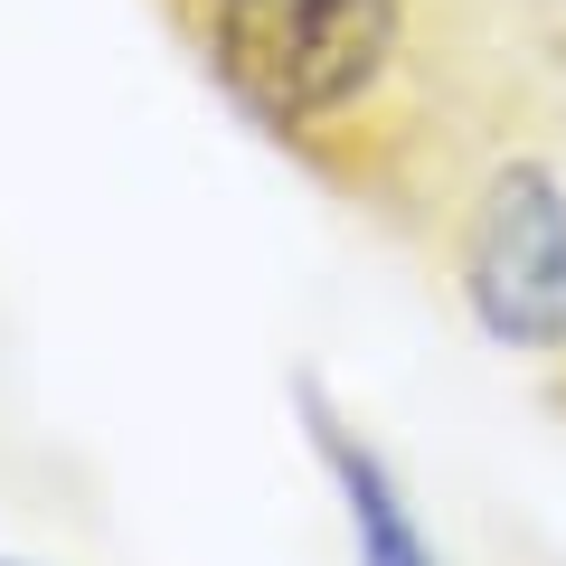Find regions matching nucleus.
Masks as SVG:
<instances>
[{
    "instance_id": "nucleus-1",
    "label": "nucleus",
    "mask_w": 566,
    "mask_h": 566,
    "mask_svg": "<svg viewBox=\"0 0 566 566\" xmlns=\"http://www.w3.org/2000/svg\"><path fill=\"white\" fill-rule=\"evenodd\" d=\"M406 57V0H208V66L274 133H340Z\"/></svg>"
},
{
    "instance_id": "nucleus-2",
    "label": "nucleus",
    "mask_w": 566,
    "mask_h": 566,
    "mask_svg": "<svg viewBox=\"0 0 566 566\" xmlns=\"http://www.w3.org/2000/svg\"><path fill=\"white\" fill-rule=\"evenodd\" d=\"M463 303L501 349L566 359V180L501 161L463 218Z\"/></svg>"
},
{
    "instance_id": "nucleus-3",
    "label": "nucleus",
    "mask_w": 566,
    "mask_h": 566,
    "mask_svg": "<svg viewBox=\"0 0 566 566\" xmlns=\"http://www.w3.org/2000/svg\"><path fill=\"white\" fill-rule=\"evenodd\" d=\"M303 416H312V444H322L331 482H340V510H349V547H359V566H444V557H434V538L416 528V510H406L397 472H387L322 397H303Z\"/></svg>"
},
{
    "instance_id": "nucleus-4",
    "label": "nucleus",
    "mask_w": 566,
    "mask_h": 566,
    "mask_svg": "<svg viewBox=\"0 0 566 566\" xmlns=\"http://www.w3.org/2000/svg\"><path fill=\"white\" fill-rule=\"evenodd\" d=\"M0 566H20V557H0Z\"/></svg>"
}]
</instances>
